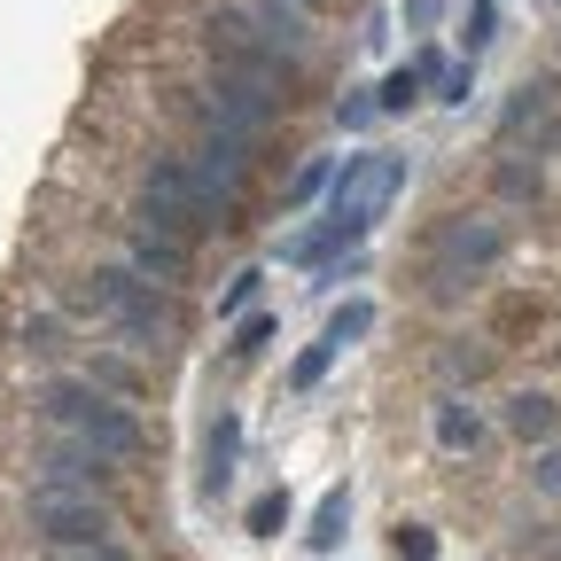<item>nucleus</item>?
I'll list each match as a JSON object with an SVG mask.
<instances>
[{
	"label": "nucleus",
	"instance_id": "obj_35",
	"mask_svg": "<svg viewBox=\"0 0 561 561\" xmlns=\"http://www.w3.org/2000/svg\"><path fill=\"white\" fill-rule=\"evenodd\" d=\"M47 561H133L125 546H87V553H47Z\"/></svg>",
	"mask_w": 561,
	"mask_h": 561
},
{
	"label": "nucleus",
	"instance_id": "obj_2",
	"mask_svg": "<svg viewBox=\"0 0 561 561\" xmlns=\"http://www.w3.org/2000/svg\"><path fill=\"white\" fill-rule=\"evenodd\" d=\"M79 305H87L94 320H110L133 351H164V343H180V297L164 289V280L133 273L125 257H117V265H94V273L79 280Z\"/></svg>",
	"mask_w": 561,
	"mask_h": 561
},
{
	"label": "nucleus",
	"instance_id": "obj_30",
	"mask_svg": "<svg viewBox=\"0 0 561 561\" xmlns=\"http://www.w3.org/2000/svg\"><path fill=\"white\" fill-rule=\"evenodd\" d=\"M375 117H382L375 94H343V102H335V125H343V133H359V125H375Z\"/></svg>",
	"mask_w": 561,
	"mask_h": 561
},
{
	"label": "nucleus",
	"instance_id": "obj_12",
	"mask_svg": "<svg viewBox=\"0 0 561 561\" xmlns=\"http://www.w3.org/2000/svg\"><path fill=\"white\" fill-rule=\"evenodd\" d=\"M125 265H133V273H149V280H164V289H180L195 257H187V242H172V234L133 227V234H125Z\"/></svg>",
	"mask_w": 561,
	"mask_h": 561
},
{
	"label": "nucleus",
	"instance_id": "obj_22",
	"mask_svg": "<svg viewBox=\"0 0 561 561\" xmlns=\"http://www.w3.org/2000/svg\"><path fill=\"white\" fill-rule=\"evenodd\" d=\"M257 289H265V273H257V265H242L227 289H219V320H250V312H257Z\"/></svg>",
	"mask_w": 561,
	"mask_h": 561
},
{
	"label": "nucleus",
	"instance_id": "obj_10",
	"mask_svg": "<svg viewBox=\"0 0 561 561\" xmlns=\"http://www.w3.org/2000/svg\"><path fill=\"white\" fill-rule=\"evenodd\" d=\"M187 117H195V164L203 172H219V180H234V187H250V172H257V133H234V125H219L203 102H187Z\"/></svg>",
	"mask_w": 561,
	"mask_h": 561
},
{
	"label": "nucleus",
	"instance_id": "obj_9",
	"mask_svg": "<svg viewBox=\"0 0 561 561\" xmlns=\"http://www.w3.org/2000/svg\"><path fill=\"white\" fill-rule=\"evenodd\" d=\"M219 125H234V133H273L280 125V110H289V94H265V87H250V79H234V70H210V87L195 94Z\"/></svg>",
	"mask_w": 561,
	"mask_h": 561
},
{
	"label": "nucleus",
	"instance_id": "obj_32",
	"mask_svg": "<svg viewBox=\"0 0 561 561\" xmlns=\"http://www.w3.org/2000/svg\"><path fill=\"white\" fill-rule=\"evenodd\" d=\"M491 32H500V9L476 0V16H468V62H476V47H491Z\"/></svg>",
	"mask_w": 561,
	"mask_h": 561
},
{
	"label": "nucleus",
	"instance_id": "obj_8",
	"mask_svg": "<svg viewBox=\"0 0 561 561\" xmlns=\"http://www.w3.org/2000/svg\"><path fill=\"white\" fill-rule=\"evenodd\" d=\"M32 491H79V500H110L117 491V460L79 445V437H47L32 453Z\"/></svg>",
	"mask_w": 561,
	"mask_h": 561
},
{
	"label": "nucleus",
	"instance_id": "obj_23",
	"mask_svg": "<svg viewBox=\"0 0 561 561\" xmlns=\"http://www.w3.org/2000/svg\"><path fill=\"white\" fill-rule=\"evenodd\" d=\"M335 359H343V351H335V343H328V335H320V343H312V351H305V359H297V367H289V390H297V398H305V390H320V382H328V367H335Z\"/></svg>",
	"mask_w": 561,
	"mask_h": 561
},
{
	"label": "nucleus",
	"instance_id": "obj_20",
	"mask_svg": "<svg viewBox=\"0 0 561 561\" xmlns=\"http://www.w3.org/2000/svg\"><path fill=\"white\" fill-rule=\"evenodd\" d=\"M87 382H94V390H110V398H125V405L140 398V367H133V359H117V351H94V359H87Z\"/></svg>",
	"mask_w": 561,
	"mask_h": 561
},
{
	"label": "nucleus",
	"instance_id": "obj_21",
	"mask_svg": "<svg viewBox=\"0 0 561 561\" xmlns=\"http://www.w3.org/2000/svg\"><path fill=\"white\" fill-rule=\"evenodd\" d=\"M421 87H430V79H421V62H398V70H390V79L375 87V102H382V117H398V110H413V102H421Z\"/></svg>",
	"mask_w": 561,
	"mask_h": 561
},
{
	"label": "nucleus",
	"instance_id": "obj_24",
	"mask_svg": "<svg viewBox=\"0 0 561 561\" xmlns=\"http://www.w3.org/2000/svg\"><path fill=\"white\" fill-rule=\"evenodd\" d=\"M242 523H250V538H280V523H289V491H257Z\"/></svg>",
	"mask_w": 561,
	"mask_h": 561
},
{
	"label": "nucleus",
	"instance_id": "obj_3",
	"mask_svg": "<svg viewBox=\"0 0 561 561\" xmlns=\"http://www.w3.org/2000/svg\"><path fill=\"white\" fill-rule=\"evenodd\" d=\"M413 180V157H382V149H367V157H343V172L328 180V234H335V250L343 242H367L375 227H382V210L398 203V187Z\"/></svg>",
	"mask_w": 561,
	"mask_h": 561
},
{
	"label": "nucleus",
	"instance_id": "obj_6",
	"mask_svg": "<svg viewBox=\"0 0 561 561\" xmlns=\"http://www.w3.org/2000/svg\"><path fill=\"white\" fill-rule=\"evenodd\" d=\"M133 227L172 234V242H195V234H203V219H195V195H187V149H157L149 164H140Z\"/></svg>",
	"mask_w": 561,
	"mask_h": 561
},
{
	"label": "nucleus",
	"instance_id": "obj_15",
	"mask_svg": "<svg viewBox=\"0 0 561 561\" xmlns=\"http://www.w3.org/2000/svg\"><path fill=\"white\" fill-rule=\"evenodd\" d=\"M553 94H561V79H553V70H530V79L515 87V102L500 110V140H515L523 125H546V117H553Z\"/></svg>",
	"mask_w": 561,
	"mask_h": 561
},
{
	"label": "nucleus",
	"instance_id": "obj_11",
	"mask_svg": "<svg viewBox=\"0 0 561 561\" xmlns=\"http://www.w3.org/2000/svg\"><path fill=\"white\" fill-rule=\"evenodd\" d=\"M250 39H265L273 55H289V62H312V16L289 9V0H234L227 9Z\"/></svg>",
	"mask_w": 561,
	"mask_h": 561
},
{
	"label": "nucleus",
	"instance_id": "obj_14",
	"mask_svg": "<svg viewBox=\"0 0 561 561\" xmlns=\"http://www.w3.org/2000/svg\"><path fill=\"white\" fill-rule=\"evenodd\" d=\"M430 437H437V453L460 460V453L483 445V413H476L468 398H437V405H430Z\"/></svg>",
	"mask_w": 561,
	"mask_h": 561
},
{
	"label": "nucleus",
	"instance_id": "obj_25",
	"mask_svg": "<svg viewBox=\"0 0 561 561\" xmlns=\"http://www.w3.org/2000/svg\"><path fill=\"white\" fill-rule=\"evenodd\" d=\"M273 335H280V320H273V312H250V320H234V343H227V351H234V359H257Z\"/></svg>",
	"mask_w": 561,
	"mask_h": 561
},
{
	"label": "nucleus",
	"instance_id": "obj_31",
	"mask_svg": "<svg viewBox=\"0 0 561 561\" xmlns=\"http://www.w3.org/2000/svg\"><path fill=\"white\" fill-rule=\"evenodd\" d=\"M530 483L546 491V500H561V445H538V460H530Z\"/></svg>",
	"mask_w": 561,
	"mask_h": 561
},
{
	"label": "nucleus",
	"instance_id": "obj_33",
	"mask_svg": "<svg viewBox=\"0 0 561 561\" xmlns=\"http://www.w3.org/2000/svg\"><path fill=\"white\" fill-rule=\"evenodd\" d=\"M530 157H538V164H546V157H561V110H553V117L530 133Z\"/></svg>",
	"mask_w": 561,
	"mask_h": 561
},
{
	"label": "nucleus",
	"instance_id": "obj_13",
	"mask_svg": "<svg viewBox=\"0 0 561 561\" xmlns=\"http://www.w3.org/2000/svg\"><path fill=\"white\" fill-rule=\"evenodd\" d=\"M234 460H242V413L227 405L219 421H210V437H203V491H210V500L234 491Z\"/></svg>",
	"mask_w": 561,
	"mask_h": 561
},
{
	"label": "nucleus",
	"instance_id": "obj_4",
	"mask_svg": "<svg viewBox=\"0 0 561 561\" xmlns=\"http://www.w3.org/2000/svg\"><path fill=\"white\" fill-rule=\"evenodd\" d=\"M500 257H507V219H491V210H460V219H445L430 234V265H421V280H430L437 305H453L468 280H483Z\"/></svg>",
	"mask_w": 561,
	"mask_h": 561
},
{
	"label": "nucleus",
	"instance_id": "obj_26",
	"mask_svg": "<svg viewBox=\"0 0 561 561\" xmlns=\"http://www.w3.org/2000/svg\"><path fill=\"white\" fill-rule=\"evenodd\" d=\"M390 553H398V561H437V530H430V523H398V530H390Z\"/></svg>",
	"mask_w": 561,
	"mask_h": 561
},
{
	"label": "nucleus",
	"instance_id": "obj_19",
	"mask_svg": "<svg viewBox=\"0 0 561 561\" xmlns=\"http://www.w3.org/2000/svg\"><path fill=\"white\" fill-rule=\"evenodd\" d=\"M491 187H500V203H538L546 172H538V157H530V164H523V157H500V164H491Z\"/></svg>",
	"mask_w": 561,
	"mask_h": 561
},
{
	"label": "nucleus",
	"instance_id": "obj_34",
	"mask_svg": "<svg viewBox=\"0 0 561 561\" xmlns=\"http://www.w3.org/2000/svg\"><path fill=\"white\" fill-rule=\"evenodd\" d=\"M437 16H445V0H405V24L413 32H437Z\"/></svg>",
	"mask_w": 561,
	"mask_h": 561
},
{
	"label": "nucleus",
	"instance_id": "obj_29",
	"mask_svg": "<svg viewBox=\"0 0 561 561\" xmlns=\"http://www.w3.org/2000/svg\"><path fill=\"white\" fill-rule=\"evenodd\" d=\"M24 351L55 359V351H62V320H55V312H32V320H24Z\"/></svg>",
	"mask_w": 561,
	"mask_h": 561
},
{
	"label": "nucleus",
	"instance_id": "obj_36",
	"mask_svg": "<svg viewBox=\"0 0 561 561\" xmlns=\"http://www.w3.org/2000/svg\"><path fill=\"white\" fill-rule=\"evenodd\" d=\"M289 9H305V16H320V9H328V0H289Z\"/></svg>",
	"mask_w": 561,
	"mask_h": 561
},
{
	"label": "nucleus",
	"instance_id": "obj_17",
	"mask_svg": "<svg viewBox=\"0 0 561 561\" xmlns=\"http://www.w3.org/2000/svg\"><path fill=\"white\" fill-rule=\"evenodd\" d=\"M343 530H351V491L335 483L328 500L312 507V530H305V546H312V553H335V546H343Z\"/></svg>",
	"mask_w": 561,
	"mask_h": 561
},
{
	"label": "nucleus",
	"instance_id": "obj_7",
	"mask_svg": "<svg viewBox=\"0 0 561 561\" xmlns=\"http://www.w3.org/2000/svg\"><path fill=\"white\" fill-rule=\"evenodd\" d=\"M203 47H210V62H219V70H234V79H250V87H265V94H289V87H297V70H305V62H289V55H273L265 39H250L227 9L210 16Z\"/></svg>",
	"mask_w": 561,
	"mask_h": 561
},
{
	"label": "nucleus",
	"instance_id": "obj_1",
	"mask_svg": "<svg viewBox=\"0 0 561 561\" xmlns=\"http://www.w3.org/2000/svg\"><path fill=\"white\" fill-rule=\"evenodd\" d=\"M32 413L47 421V437H79V445L110 453L117 468L149 453V430H140V413H133L125 398L94 390L87 375H47V382L32 390Z\"/></svg>",
	"mask_w": 561,
	"mask_h": 561
},
{
	"label": "nucleus",
	"instance_id": "obj_27",
	"mask_svg": "<svg viewBox=\"0 0 561 561\" xmlns=\"http://www.w3.org/2000/svg\"><path fill=\"white\" fill-rule=\"evenodd\" d=\"M328 180H335V164H328V157H305V164L289 172V203H312V195H328Z\"/></svg>",
	"mask_w": 561,
	"mask_h": 561
},
{
	"label": "nucleus",
	"instance_id": "obj_16",
	"mask_svg": "<svg viewBox=\"0 0 561 561\" xmlns=\"http://www.w3.org/2000/svg\"><path fill=\"white\" fill-rule=\"evenodd\" d=\"M507 430H515L523 445H553V437H561V405H553L546 390H515V398H507Z\"/></svg>",
	"mask_w": 561,
	"mask_h": 561
},
{
	"label": "nucleus",
	"instance_id": "obj_5",
	"mask_svg": "<svg viewBox=\"0 0 561 561\" xmlns=\"http://www.w3.org/2000/svg\"><path fill=\"white\" fill-rule=\"evenodd\" d=\"M24 523H32V538H39L47 553L117 546V507H110V500H79V491H32Z\"/></svg>",
	"mask_w": 561,
	"mask_h": 561
},
{
	"label": "nucleus",
	"instance_id": "obj_28",
	"mask_svg": "<svg viewBox=\"0 0 561 561\" xmlns=\"http://www.w3.org/2000/svg\"><path fill=\"white\" fill-rule=\"evenodd\" d=\"M468 94H476V62H445L437 102H445V110H468Z\"/></svg>",
	"mask_w": 561,
	"mask_h": 561
},
{
	"label": "nucleus",
	"instance_id": "obj_18",
	"mask_svg": "<svg viewBox=\"0 0 561 561\" xmlns=\"http://www.w3.org/2000/svg\"><path fill=\"white\" fill-rule=\"evenodd\" d=\"M320 335H328L335 351H351V343H367V335H375V305H367V297H343V305L328 312V328H320Z\"/></svg>",
	"mask_w": 561,
	"mask_h": 561
}]
</instances>
